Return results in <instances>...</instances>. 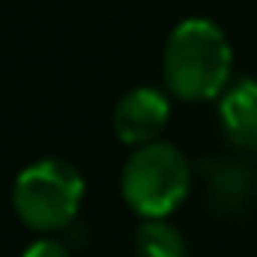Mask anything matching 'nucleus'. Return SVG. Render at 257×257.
<instances>
[{
  "instance_id": "1",
  "label": "nucleus",
  "mask_w": 257,
  "mask_h": 257,
  "mask_svg": "<svg viewBox=\"0 0 257 257\" xmlns=\"http://www.w3.org/2000/svg\"><path fill=\"white\" fill-rule=\"evenodd\" d=\"M233 48L227 33L209 18L180 21L162 54V78L180 102H212L230 87Z\"/></svg>"
},
{
  "instance_id": "2",
  "label": "nucleus",
  "mask_w": 257,
  "mask_h": 257,
  "mask_svg": "<svg viewBox=\"0 0 257 257\" xmlns=\"http://www.w3.org/2000/svg\"><path fill=\"white\" fill-rule=\"evenodd\" d=\"M84 203V177L66 159H36L12 183V209L33 233H60L75 224Z\"/></svg>"
},
{
  "instance_id": "3",
  "label": "nucleus",
  "mask_w": 257,
  "mask_h": 257,
  "mask_svg": "<svg viewBox=\"0 0 257 257\" xmlns=\"http://www.w3.org/2000/svg\"><path fill=\"white\" fill-rule=\"evenodd\" d=\"M194 171L186 153L168 141L135 147L120 174V194L141 218H168L192 192Z\"/></svg>"
},
{
  "instance_id": "4",
  "label": "nucleus",
  "mask_w": 257,
  "mask_h": 257,
  "mask_svg": "<svg viewBox=\"0 0 257 257\" xmlns=\"http://www.w3.org/2000/svg\"><path fill=\"white\" fill-rule=\"evenodd\" d=\"M168 120H171V99L159 87H135L123 93L111 114L114 135L132 150L159 141Z\"/></svg>"
},
{
  "instance_id": "5",
  "label": "nucleus",
  "mask_w": 257,
  "mask_h": 257,
  "mask_svg": "<svg viewBox=\"0 0 257 257\" xmlns=\"http://www.w3.org/2000/svg\"><path fill=\"white\" fill-rule=\"evenodd\" d=\"M200 174L206 180V200L215 212H239L251 203L257 177L242 159H206Z\"/></svg>"
},
{
  "instance_id": "6",
  "label": "nucleus",
  "mask_w": 257,
  "mask_h": 257,
  "mask_svg": "<svg viewBox=\"0 0 257 257\" xmlns=\"http://www.w3.org/2000/svg\"><path fill=\"white\" fill-rule=\"evenodd\" d=\"M218 117L239 153H257V81L239 78L218 96Z\"/></svg>"
},
{
  "instance_id": "7",
  "label": "nucleus",
  "mask_w": 257,
  "mask_h": 257,
  "mask_svg": "<svg viewBox=\"0 0 257 257\" xmlns=\"http://www.w3.org/2000/svg\"><path fill=\"white\" fill-rule=\"evenodd\" d=\"M135 254L138 257H186L189 245L180 227L168 218H144L135 230Z\"/></svg>"
},
{
  "instance_id": "8",
  "label": "nucleus",
  "mask_w": 257,
  "mask_h": 257,
  "mask_svg": "<svg viewBox=\"0 0 257 257\" xmlns=\"http://www.w3.org/2000/svg\"><path fill=\"white\" fill-rule=\"evenodd\" d=\"M21 257H72V251H69V245H66L63 239H57V236H42V239L30 242Z\"/></svg>"
}]
</instances>
